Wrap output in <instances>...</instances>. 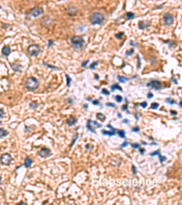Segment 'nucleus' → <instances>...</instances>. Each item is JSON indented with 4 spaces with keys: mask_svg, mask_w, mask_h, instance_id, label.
Masks as SVG:
<instances>
[{
    "mask_svg": "<svg viewBox=\"0 0 182 205\" xmlns=\"http://www.w3.org/2000/svg\"><path fill=\"white\" fill-rule=\"evenodd\" d=\"M0 8H1V6H0Z\"/></svg>",
    "mask_w": 182,
    "mask_h": 205,
    "instance_id": "0e129e2a",
    "label": "nucleus"
},
{
    "mask_svg": "<svg viewBox=\"0 0 182 205\" xmlns=\"http://www.w3.org/2000/svg\"><path fill=\"white\" fill-rule=\"evenodd\" d=\"M77 121V119L76 118V117H73V116H71V117H69L68 119H67V124L68 126H73L74 124H76Z\"/></svg>",
    "mask_w": 182,
    "mask_h": 205,
    "instance_id": "9b49d317",
    "label": "nucleus"
},
{
    "mask_svg": "<svg viewBox=\"0 0 182 205\" xmlns=\"http://www.w3.org/2000/svg\"><path fill=\"white\" fill-rule=\"evenodd\" d=\"M131 146L133 148H135V149H139V144H137V143H132Z\"/></svg>",
    "mask_w": 182,
    "mask_h": 205,
    "instance_id": "e433bc0d",
    "label": "nucleus"
},
{
    "mask_svg": "<svg viewBox=\"0 0 182 205\" xmlns=\"http://www.w3.org/2000/svg\"><path fill=\"white\" fill-rule=\"evenodd\" d=\"M140 106L142 107V108H147V102H145V101H144L143 103H141V104H140Z\"/></svg>",
    "mask_w": 182,
    "mask_h": 205,
    "instance_id": "a19ab883",
    "label": "nucleus"
},
{
    "mask_svg": "<svg viewBox=\"0 0 182 205\" xmlns=\"http://www.w3.org/2000/svg\"><path fill=\"white\" fill-rule=\"evenodd\" d=\"M116 133L117 132L116 131H108V130H105V129H103L102 130V134L103 135H108V136H114V135H116Z\"/></svg>",
    "mask_w": 182,
    "mask_h": 205,
    "instance_id": "dca6fc26",
    "label": "nucleus"
},
{
    "mask_svg": "<svg viewBox=\"0 0 182 205\" xmlns=\"http://www.w3.org/2000/svg\"><path fill=\"white\" fill-rule=\"evenodd\" d=\"M104 15L98 12L93 13L89 17V21L92 25H101L104 21Z\"/></svg>",
    "mask_w": 182,
    "mask_h": 205,
    "instance_id": "f257e3e1",
    "label": "nucleus"
},
{
    "mask_svg": "<svg viewBox=\"0 0 182 205\" xmlns=\"http://www.w3.org/2000/svg\"><path fill=\"white\" fill-rule=\"evenodd\" d=\"M102 93H103V94H105V95H107V96H109V91L108 90H106V89H103V90H102Z\"/></svg>",
    "mask_w": 182,
    "mask_h": 205,
    "instance_id": "473e14b6",
    "label": "nucleus"
},
{
    "mask_svg": "<svg viewBox=\"0 0 182 205\" xmlns=\"http://www.w3.org/2000/svg\"><path fill=\"white\" fill-rule=\"evenodd\" d=\"M118 136L122 139H125V137H126V132H125V130H123V129H119V130H118Z\"/></svg>",
    "mask_w": 182,
    "mask_h": 205,
    "instance_id": "a211bd4d",
    "label": "nucleus"
},
{
    "mask_svg": "<svg viewBox=\"0 0 182 205\" xmlns=\"http://www.w3.org/2000/svg\"><path fill=\"white\" fill-rule=\"evenodd\" d=\"M7 131L6 130V129H4L3 128H0V138H2V137H5V136H7Z\"/></svg>",
    "mask_w": 182,
    "mask_h": 205,
    "instance_id": "f3484780",
    "label": "nucleus"
},
{
    "mask_svg": "<svg viewBox=\"0 0 182 205\" xmlns=\"http://www.w3.org/2000/svg\"><path fill=\"white\" fill-rule=\"evenodd\" d=\"M106 106H108V107H113V108H115V104H113V103H110V102H108L107 104H106Z\"/></svg>",
    "mask_w": 182,
    "mask_h": 205,
    "instance_id": "4c0bfd02",
    "label": "nucleus"
},
{
    "mask_svg": "<svg viewBox=\"0 0 182 205\" xmlns=\"http://www.w3.org/2000/svg\"><path fill=\"white\" fill-rule=\"evenodd\" d=\"M51 155V151L48 148H42L38 151V156L41 158H48Z\"/></svg>",
    "mask_w": 182,
    "mask_h": 205,
    "instance_id": "1a4fd4ad",
    "label": "nucleus"
},
{
    "mask_svg": "<svg viewBox=\"0 0 182 205\" xmlns=\"http://www.w3.org/2000/svg\"><path fill=\"white\" fill-rule=\"evenodd\" d=\"M77 137H78V135L77 134H76L75 136H74V138H73V141H72V142H71V144H70V146H69V148H71L72 146L74 145V143L76 142V141L77 140Z\"/></svg>",
    "mask_w": 182,
    "mask_h": 205,
    "instance_id": "bb28decb",
    "label": "nucleus"
},
{
    "mask_svg": "<svg viewBox=\"0 0 182 205\" xmlns=\"http://www.w3.org/2000/svg\"><path fill=\"white\" fill-rule=\"evenodd\" d=\"M0 124H1V121H0Z\"/></svg>",
    "mask_w": 182,
    "mask_h": 205,
    "instance_id": "e2e57ef3",
    "label": "nucleus"
},
{
    "mask_svg": "<svg viewBox=\"0 0 182 205\" xmlns=\"http://www.w3.org/2000/svg\"><path fill=\"white\" fill-rule=\"evenodd\" d=\"M0 180H1V177H0Z\"/></svg>",
    "mask_w": 182,
    "mask_h": 205,
    "instance_id": "680f3d73",
    "label": "nucleus"
},
{
    "mask_svg": "<svg viewBox=\"0 0 182 205\" xmlns=\"http://www.w3.org/2000/svg\"><path fill=\"white\" fill-rule=\"evenodd\" d=\"M179 108H182V104H181V101H179Z\"/></svg>",
    "mask_w": 182,
    "mask_h": 205,
    "instance_id": "6e6d98bb",
    "label": "nucleus"
},
{
    "mask_svg": "<svg viewBox=\"0 0 182 205\" xmlns=\"http://www.w3.org/2000/svg\"><path fill=\"white\" fill-rule=\"evenodd\" d=\"M159 153H160V151H154V152H152V153H150V156H156V155H158Z\"/></svg>",
    "mask_w": 182,
    "mask_h": 205,
    "instance_id": "72a5a7b5",
    "label": "nucleus"
},
{
    "mask_svg": "<svg viewBox=\"0 0 182 205\" xmlns=\"http://www.w3.org/2000/svg\"><path fill=\"white\" fill-rule=\"evenodd\" d=\"M53 40H52V39H50V40H49V44H48V47H51L52 45H53Z\"/></svg>",
    "mask_w": 182,
    "mask_h": 205,
    "instance_id": "3c124183",
    "label": "nucleus"
},
{
    "mask_svg": "<svg viewBox=\"0 0 182 205\" xmlns=\"http://www.w3.org/2000/svg\"><path fill=\"white\" fill-rule=\"evenodd\" d=\"M43 13H44V10H43L42 7H36L32 8V9L29 11L28 15H30L31 16H34V17H37V16H39Z\"/></svg>",
    "mask_w": 182,
    "mask_h": 205,
    "instance_id": "423d86ee",
    "label": "nucleus"
},
{
    "mask_svg": "<svg viewBox=\"0 0 182 205\" xmlns=\"http://www.w3.org/2000/svg\"><path fill=\"white\" fill-rule=\"evenodd\" d=\"M38 86H39V83H38V81H37V79H36V77H30L26 79V88L28 90H31V91L36 90L37 88H38Z\"/></svg>",
    "mask_w": 182,
    "mask_h": 205,
    "instance_id": "f03ea898",
    "label": "nucleus"
},
{
    "mask_svg": "<svg viewBox=\"0 0 182 205\" xmlns=\"http://www.w3.org/2000/svg\"><path fill=\"white\" fill-rule=\"evenodd\" d=\"M66 77H67V87H70V85H71V78L69 77V76L68 75H66Z\"/></svg>",
    "mask_w": 182,
    "mask_h": 205,
    "instance_id": "c756f323",
    "label": "nucleus"
},
{
    "mask_svg": "<svg viewBox=\"0 0 182 205\" xmlns=\"http://www.w3.org/2000/svg\"><path fill=\"white\" fill-rule=\"evenodd\" d=\"M18 204H20V205H23V204H25V203H24V202H20L19 203H18Z\"/></svg>",
    "mask_w": 182,
    "mask_h": 205,
    "instance_id": "bf43d9fd",
    "label": "nucleus"
},
{
    "mask_svg": "<svg viewBox=\"0 0 182 205\" xmlns=\"http://www.w3.org/2000/svg\"><path fill=\"white\" fill-rule=\"evenodd\" d=\"M84 108H85V109H87V108H88V106H87L86 104H85V105H84Z\"/></svg>",
    "mask_w": 182,
    "mask_h": 205,
    "instance_id": "13d9d810",
    "label": "nucleus"
},
{
    "mask_svg": "<svg viewBox=\"0 0 182 205\" xmlns=\"http://www.w3.org/2000/svg\"><path fill=\"white\" fill-rule=\"evenodd\" d=\"M88 61H89V60H88V59H86V60L85 61V62H83V63H82V67H86V64L88 63Z\"/></svg>",
    "mask_w": 182,
    "mask_h": 205,
    "instance_id": "37998d69",
    "label": "nucleus"
},
{
    "mask_svg": "<svg viewBox=\"0 0 182 205\" xmlns=\"http://www.w3.org/2000/svg\"><path fill=\"white\" fill-rule=\"evenodd\" d=\"M132 131L133 132H138L139 131V128H138V127H133V128H132Z\"/></svg>",
    "mask_w": 182,
    "mask_h": 205,
    "instance_id": "c9c22d12",
    "label": "nucleus"
},
{
    "mask_svg": "<svg viewBox=\"0 0 182 205\" xmlns=\"http://www.w3.org/2000/svg\"><path fill=\"white\" fill-rule=\"evenodd\" d=\"M123 123H129V120H128V119H124V120H123Z\"/></svg>",
    "mask_w": 182,
    "mask_h": 205,
    "instance_id": "5fc2aeb1",
    "label": "nucleus"
},
{
    "mask_svg": "<svg viewBox=\"0 0 182 205\" xmlns=\"http://www.w3.org/2000/svg\"><path fill=\"white\" fill-rule=\"evenodd\" d=\"M123 35H124V33L121 32V33H119V34H117V35H116V38H120L121 36H123Z\"/></svg>",
    "mask_w": 182,
    "mask_h": 205,
    "instance_id": "58836bf2",
    "label": "nucleus"
},
{
    "mask_svg": "<svg viewBox=\"0 0 182 205\" xmlns=\"http://www.w3.org/2000/svg\"><path fill=\"white\" fill-rule=\"evenodd\" d=\"M29 107H30L31 109H36V108H37V107H38V104H37L36 102H35V101H34V102L30 103V105H29Z\"/></svg>",
    "mask_w": 182,
    "mask_h": 205,
    "instance_id": "5701e85b",
    "label": "nucleus"
},
{
    "mask_svg": "<svg viewBox=\"0 0 182 205\" xmlns=\"http://www.w3.org/2000/svg\"><path fill=\"white\" fill-rule=\"evenodd\" d=\"M118 118H119V119H121V118H122V115H121V114H119V113H118Z\"/></svg>",
    "mask_w": 182,
    "mask_h": 205,
    "instance_id": "4d7b16f0",
    "label": "nucleus"
},
{
    "mask_svg": "<svg viewBox=\"0 0 182 205\" xmlns=\"http://www.w3.org/2000/svg\"><path fill=\"white\" fill-rule=\"evenodd\" d=\"M41 49H40V47L36 44H33V45L29 46L27 48V53L29 54V56L31 57H36L40 53Z\"/></svg>",
    "mask_w": 182,
    "mask_h": 205,
    "instance_id": "20e7f679",
    "label": "nucleus"
},
{
    "mask_svg": "<svg viewBox=\"0 0 182 205\" xmlns=\"http://www.w3.org/2000/svg\"><path fill=\"white\" fill-rule=\"evenodd\" d=\"M97 118L98 119H100L101 121H104L106 119V116L104 115L103 113H97Z\"/></svg>",
    "mask_w": 182,
    "mask_h": 205,
    "instance_id": "6ab92c4d",
    "label": "nucleus"
},
{
    "mask_svg": "<svg viewBox=\"0 0 182 205\" xmlns=\"http://www.w3.org/2000/svg\"><path fill=\"white\" fill-rule=\"evenodd\" d=\"M12 157L9 153H4L3 155H1L0 157V161L3 165H9L10 162L12 161Z\"/></svg>",
    "mask_w": 182,
    "mask_h": 205,
    "instance_id": "39448f33",
    "label": "nucleus"
},
{
    "mask_svg": "<svg viewBox=\"0 0 182 205\" xmlns=\"http://www.w3.org/2000/svg\"><path fill=\"white\" fill-rule=\"evenodd\" d=\"M93 104H94V105H99V101L98 100H93Z\"/></svg>",
    "mask_w": 182,
    "mask_h": 205,
    "instance_id": "49530a36",
    "label": "nucleus"
},
{
    "mask_svg": "<svg viewBox=\"0 0 182 205\" xmlns=\"http://www.w3.org/2000/svg\"><path fill=\"white\" fill-rule=\"evenodd\" d=\"M86 128H88V129H89V130L92 132V133H96L95 129H94V128H93L92 123H91V119H88V120H87V122H86Z\"/></svg>",
    "mask_w": 182,
    "mask_h": 205,
    "instance_id": "4468645a",
    "label": "nucleus"
},
{
    "mask_svg": "<svg viewBox=\"0 0 182 205\" xmlns=\"http://www.w3.org/2000/svg\"><path fill=\"white\" fill-rule=\"evenodd\" d=\"M158 106H159V105H158V103H152V104H151V106H150V108H151L152 109H158Z\"/></svg>",
    "mask_w": 182,
    "mask_h": 205,
    "instance_id": "c85d7f7f",
    "label": "nucleus"
},
{
    "mask_svg": "<svg viewBox=\"0 0 182 205\" xmlns=\"http://www.w3.org/2000/svg\"><path fill=\"white\" fill-rule=\"evenodd\" d=\"M163 21H164L166 26H170L174 22V17H173V16L170 13H167L163 16Z\"/></svg>",
    "mask_w": 182,
    "mask_h": 205,
    "instance_id": "0eeeda50",
    "label": "nucleus"
},
{
    "mask_svg": "<svg viewBox=\"0 0 182 205\" xmlns=\"http://www.w3.org/2000/svg\"><path fill=\"white\" fill-rule=\"evenodd\" d=\"M32 162H33V160H31V158H30V157H26V160H25V166H26V168H29V167L31 166Z\"/></svg>",
    "mask_w": 182,
    "mask_h": 205,
    "instance_id": "2eb2a0df",
    "label": "nucleus"
},
{
    "mask_svg": "<svg viewBox=\"0 0 182 205\" xmlns=\"http://www.w3.org/2000/svg\"><path fill=\"white\" fill-rule=\"evenodd\" d=\"M108 127H109V128H111V129H112V130H113V131H116V128H113V127H112V126L110 125V124H109V125H108Z\"/></svg>",
    "mask_w": 182,
    "mask_h": 205,
    "instance_id": "09e8293b",
    "label": "nucleus"
},
{
    "mask_svg": "<svg viewBox=\"0 0 182 205\" xmlns=\"http://www.w3.org/2000/svg\"><path fill=\"white\" fill-rule=\"evenodd\" d=\"M170 114H172V115H177V112H176V111H173V110H171V111H170Z\"/></svg>",
    "mask_w": 182,
    "mask_h": 205,
    "instance_id": "603ef678",
    "label": "nucleus"
},
{
    "mask_svg": "<svg viewBox=\"0 0 182 205\" xmlns=\"http://www.w3.org/2000/svg\"><path fill=\"white\" fill-rule=\"evenodd\" d=\"M158 159H159V161L160 162H161V163H163V162H164V161H165V160H167L166 159V157H164V156H161V154H158Z\"/></svg>",
    "mask_w": 182,
    "mask_h": 205,
    "instance_id": "393cba45",
    "label": "nucleus"
},
{
    "mask_svg": "<svg viewBox=\"0 0 182 205\" xmlns=\"http://www.w3.org/2000/svg\"><path fill=\"white\" fill-rule=\"evenodd\" d=\"M70 41L74 48H81L84 46V43H85L84 38L82 36H74L71 38Z\"/></svg>",
    "mask_w": 182,
    "mask_h": 205,
    "instance_id": "7ed1b4c3",
    "label": "nucleus"
},
{
    "mask_svg": "<svg viewBox=\"0 0 182 205\" xmlns=\"http://www.w3.org/2000/svg\"><path fill=\"white\" fill-rule=\"evenodd\" d=\"M97 63H98V61H95V62H93L92 64L90 65V67H89L90 69H94V68H95V66H96Z\"/></svg>",
    "mask_w": 182,
    "mask_h": 205,
    "instance_id": "7c9ffc66",
    "label": "nucleus"
},
{
    "mask_svg": "<svg viewBox=\"0 0 182 205\" xmlns=\"http://www.w3.org/2000/svg\"><path fill=\"white\" fill-rule=\"evenodd\" d=\"M91 123H92L94 126H96V127H97V128H101L102 127V125L101 124H98L97 121H94V120H91Z\"/></svg>",
    "mask_w": 182,
    "mask_h": 205,
    "instance_id": "cd10ccee",
    "label": "nucleus"
},
{
    "mask_svg": "<svg viewBox=\"0 0 182 205\" xmlns=\"http://www.w3.org/2000/svg\"><path fill=\"white\" fill-rule=\"evenodd\" d=\"M115 90H120V91H122V90H123L121 88H120V87L118 86V84H114V85H112V86H111V90H112V91H114Z\"/></svg>",
    "mask_w": 182,
    "mask_h": 205,
    "instance_id": "412c9836",
    "label": "nucleus"
},
{
    "mask_svg": "<svg viewBox=\"0 0 182 205\" xmlns=\"http://www.w3.org/2000/svg\"><path fill=\"white\" fill-rule=\"evenodd\" d=\"M132 170H133V173H135V174L137 173V170H136V167H135L134 165L132 166Z\"/></svg>",
    "mask_w": 182,
    "mask_h": 205,
    "instance_id": "de8ad7c7",
    "label": "nucleus"
},
{
    "mask_svg": "<svg viewBox=\"0 0 182 205\" xmlns=\"http://www.w3.org/2000/svg\"><path fill=\"white\" fill-rule=\"evenodd\" d=\"M166 101H167V102L170 103V104H174V103H175V101H174L173 99H169V98H168V99H166Z\"/></svg>",
    "mask_w": 182,
    "mask_h": 205,
    "instance_id": "f704fd0d",
    "label": "nucleus"
},
{
    "mask_svg": "<svg viewBox=\"0 0 182 205\" xmlns=\"http://www.w3.org/2000/svg\"><path fill=\"white\" fill-rule=\"evenodd\" d=\"M144 152H145V149H140V153L144 154Z\"/></svg>",
    "mask_w": 182,
    "mask_h": 205,
    "instance_id": "864d4df0",
    "label": "nucleus"
},
{
    "mask_svg": "<svg viewBox=\"0 0 182 205\" xmlns=\"http://www.w3.org/2000/svg\"><path fill=\"white\" fill-rule=\"evenodd\" d=\"M115 99L117 100V102H122L123 98L121 96H119V95H117V96H115Z\"/></svg>",
    "mask_w": 182,
    "mask_h": 205,
    "instance_id": "a878e982",
    "label": "nucleus"
},
{
    "mask_svg": "<svg viewBox=\"0 0 182 205\" xmlns=\"http://www.w3.org/2000/svg\"><path fill=\"white\" fill-rule=\"evenodd\" d=\"M43 64L45 65V66H47L48 67H50V68H52V69H56V70H59V68L58 67H54V66H52V65H49V64H47V63H43Z\"/></svg>",
    "mask_w": 182,
    "mask_h": 205,
    "instance_id": "b1692460",
    "label": "nucleus"
},
{
    "mask_svg": "<svg viewBox=\"0 0 182 205\" xmlns=\"http://www.w3.org/2000/svg\"><path fill=\"white\" fill-rule=\"evenodd\" d=\"M67 14H68V16H76V15H77V9L75 7H71L70 6V7H68L67 8Z\"/></svg>",
    "mask_w": 182,
    "mask_h": 205,
    "instance_id": "9d476101",
    "label": "nucleus"
},
{
    "mask_svg": "<svg viewBox=\"0 0 182 205\" xmlns=\"http://www.w3.org/2000/svg\"><path fill=\"white\" fill-rule=\"evenodd\" d=\"M126 17H127L128 19H132V18H134L135 17V14L132 13V12H127V13H126Z\"/></svg>",
    "mask_w": 182,
    "mask_h": 205,
    "instance_id": "aec40b11",
    "label": "nucleus"
},
{
    "mask_svg": "<svg viewBox=\"0 0 182 205\" xmlns=\"http://www.w3.org/2000/svg\"><path fill=\"white\" fill-rule=\"evenodd\" d=\"M128 142L127 141H126L124 142V143H122V144L120 145V148H125L126 146H127V145H128Z\"/></svg>",
    "mask_w": 182,
    "mask_h": 205,
    "instance_id": "ea45409f",
    "label": "nucleus"
},
{
    "mask_svg": "<svg viewBox=\"0 0 182 205\" xmlns=\"http://www.w3.org/2000/svg\"><path fill=\"white\" fill-rule=\"evenodd\" d=\"M11 53V48L8 47V46H5L3 48H2V54L6 57H8Z\"/></svg>",
    "mask_w": 182,
    "mask_h": 205,
    "instance_id": "f8f14e48",
    "label": "nucleus"
},
{
    "mask_svg": "<svg viewBox=\"0 0 182 205\" xmlns=\"http://www.w3.org/2000/svg\"><path fill=\"white\" fill-rule=\"evenodd\" d=\"M127 108H128V104H126L124 106H122V109L123 110H127Z\"/></svg>",
    "mask_w": 182,
    "mask_h": 205,
    "instance_id": "8fccbe9b",
    "label": "nucleus"
},
{
    "mask_svg": "<svg viewBox=\"0 0 182 205\" xmlns=\"http://www.w3.org/2000/svg\"><path fill=\"white\" fill-rule=\"evenodd\" d=\"M148 88H152L154 90H160L161 89V82L158 80H151L147 84Z\"/></svg>",
    "mask_w": 182,
    "mask_h": 205,
    "instance_id": "6e6552de",
    "label": "nucleus"
},
{
    "mask_svg": "<svg viewBox=\"0 0 182 205\" xmlns=\"http://www.w3.org/2000/svg\"><path fill=\"white\" fill-rule=\"evenodd\" d=\"M118 79L119 80L120 82H122V83H125V82H127V81H128V78H127L126 77H123V76H118Z\"/></svg>",
    "mask_w": 182,
    "mask_h": 205,
    "instance_id": "4be33fe9",
    "label": "nucleus"
},
{
    "mask_svg": "<svg viewBox=\"0 0 182 205\" xmlns=\"http://www.w3.org/2000/svg\"><path fill=\"white\" fill-rule=\"evenodd\" d=\"M130 44H131V45H132V46H135L134 42H133V41H131V42H130Z\"/></svg>",
    "mask_w": 182,
    "mask_h": 205,
    "instance_id": "052dcab7",
    "label": "nucleus"
},
{
    "mask_svg": "<svg viewBox=\"0 0 182 205\" xmlns=\"http://www.w3.org/2000/svg\"><path fill=\"white\" fill-rule=\"evenodd\" d=\"M133 52H134V49H133V48H132V49H129L128 51L126 52V56H129V55L133 54Z\"/></svg>",
    "mask_w": 182,
    "mask_h": 205,
    "instance_id": "2f4dec72",
    "label": "nucleus"
},
{
    "mask_svg": "<svg viewBox=\"0 0 182 205\" xmlns=\"http://www.w3.org/2000/svg\"><path fill=\"white\" fill-rule=\"evenodd\" d=\"M147 98H148V99H152V98H153V94L151 92H148L147 93Z\"/></svg>",
    "mask_w": 182,
    "mask_h": 205,
    "instance_id": "c03bdc74",
    "label": "nucleus"
},
{
    "mask_svg": "<svg viewBox=\"0 0 182 205\" xmlns=\"http://www.w3.org/2000/svg\"><path fill=\"white\" fill-rule=\"evenodd\" d=\"M150 26V23L149 22H146V21H140L138 23V27L140 29H145L148 27Z\"/></svg>",
    "mask_w": 182,
    "mask_h": 205,
    "instance_id": "ddd939ff",
    "label": "nucleus"
},
{
    "mask_svg": "<svg viewBox=\"0 0 182 205\" xmlns=\"http://www.w3.org/2000/svg\"><path fill=\"white\" fill-rule=\"evenodd\" d=\"M3 116H4V109H0V119L3 118Z\"/></svg>",
    "mask_w": 182,
    "mask_h": 205,
    "instance_id": "79ce46f5",
    "label": "nucleus"
},
{
    "mask_svg": "<svg viewBox=\"0 0 182 205\" xmlns=\"http://www.w3.org/2000/svg\"><path fill=\"white\" fill-rule=\"evenodd\" d=\"M171 80H172L173 82H174V84H178V81L176 80V76H174V77H172V78H171Z\"/></svg>",
    "mask_w": 182,
    "mask_h": 205,
    "instance_id": "a18cd8bd",
    "label": "nucleus"
}]
</instances>
